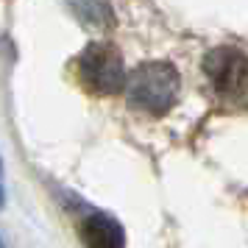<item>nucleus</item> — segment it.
Instances as JSON below:
<instances>
[{
    "instance_id": "1",
    "label": "nucleus",
    "mask_w": 248,
    "mask_h": 248,
    "mask_svg": "<svg viewBox=\"0 0 248 248\" xmlns=\"http://www.w3.org/2000/svg\"><path fill=\"white\" fill-rule=\"evenodd\" d=\"M125 101L145 114H165L179 98V73L170 62H145L128 76Z\"/></svg>"
},
{
    "instance_id": "2",
    "label": "nucleus",
    "mask_w": 248,
    "mask_h": 248,
    "mask_svg": "<svg viewBox=\"0 0 248 248\" xmlns=\"http://www.w3.org/2000/svg\"><path fill=\"white\" fill-rule=\"evenodd\" d=\"M78 81L95 95H114L125 84V70L120 50L109 42H92L76 59Z\"/></svg>"
},
{
    "instance_id": "3",
    "label": "nucleus",
    "mask_w": 248,
    "mask_h": 248,
    "mask_svg": "<svg viewBox=\"0 0 248 248\" xmlns=\"http://www.w3.org/2000/svg\"><path fill=\"white\" fill-rule=\"evenodd\" d=\"M203 73L209 76L217 95L240 98L246 95V56L237 47H215L203 59Z\"/></svg>"
},
{
    "instance_id": "4",
    "label": "nucleus",
    "mask_w": 248,
    "mask_h": 248,
    "mask_svg": "<svg viewBox=\"0 0 248 248\" xmlns=\"http://www.w3.org/2000/svg\"><path fill=\"white\" fill-rule=\"evenodd\" d=\"M81 243L87 248H125V232L112 215L92 212L81 220Z\"/></svg>"
},
{
    "instance_id": "5",
    "label": "nucleus",
    "mask_w": 248,
    "mask_h": 248,
    "mask_svg": "<svg viewBox=\"0 0 248 248\" xmlns=\"http://www.w3.org/2000/svg\"><path fill=\"white\" fill-rule=\"evenodd\" d=\"M70 6L76 9L81 20L92 28H112L114 25V14L112 6L106 0H67Z\"/></svg>"
},
{
    "instance_id": "6",
    "label": "nucleus",
    "mask_w": 248,
    "mask_h": 248,
    "mask_svg": "<svg viewBox=\"0 0 248 248\" xmlns=\"http://www.w3.org/2000/svg\"><path fill=\"white\" fill-rule=\"evenodd\" d=\"M0 206H3V184H0Z\"/></svg>"
},
{
    "instance_id": "7",
    "label": "nucleus",
    "mask_w": 248,
    "mask_h": 248,
    "mask_svg": "<svg viewBox=\"0 0 248 248\" xmlns=\"http://www.w3.org/2000/svg\"><path fill=\"white\" fill-rule=\"evenodd\" d=\"M0 248H6V246H3V240H0Z\"/></svg>"
},
{
    "instance_id": "8",
    "label": "nucleus",
    "mask_w": 248,
    "mask_h": 248,
    "mask_svg": "<svg viewBox=\"0 0 248 248\" xmlns=\"http://www.w3.org/2000/svg\"><path fill=\"white\" fill-rule=\"evenodd\" d=\"M0 173H3V165H0Z\"/></svg>"
}]
</instances>
